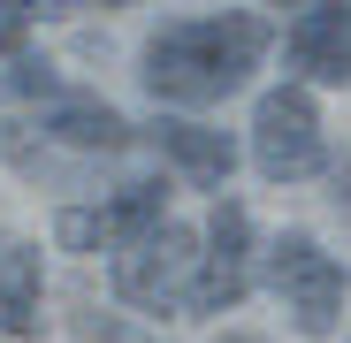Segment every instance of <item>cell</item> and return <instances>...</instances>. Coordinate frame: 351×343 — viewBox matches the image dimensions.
<instances>
[{"mask_svg":"<svg viewBox=\"0 0 351 343\" xmlns=\"http://www.w3.org/2000/svg\"><path fill=\"white\" fill-rule=\"evenodd\" d=\"M267 16H191V23H168L145 38V84L153 99H176V107H214L229 92H245L252 69L267 62Z\"/></svg>","mask_w":351,"mask_h":343,"instance_id":"6da1fadb","label":"cell"},{"mask_svg":"<svg viewBox=\"0 0 351 343\" xmlns=\"http://www.w3.org/2000/svg\"><path fill=\"white\" fill-rule=\"evenodd\" d=\"M199 259H206V237H191L176 221H153L145 237H130L114 252V298L138 305V313H184L191 282H199Z\"/></svg>","mask_w":351,"mask_h":343,"instance_id":"7a4b0ae2","label":"cell"},{"mask_svg":"<svg viewBox=\"0 0 351 343\" xmlns=\"http://www.w3.org/2000/svg\"><path fill=\"white\" fill-rule=\"evenodd\" d=\"M267 282H275L282 313L298 320L306 335H336L343 328V259L321 252L306 229H290V237L267 244Z\"/></svg>","mask_w":351,"mask_h":343,"instance_id":"3957f363","label":"cell"},{"mask_svg":"<svg viewBox=\"0 0 351 343\" xmlns=\"http://www.w3.org/2000/svg\"><path fill=\"white\" fill-rule=\"evenodd\" d=\"M321 160H328V145H321V107H313V92H306V84L267 92V99L252 107V168H260L267 183H306Z\"/></svg>","mask_w":351,"mask_h":343,"instance_id":"277c9868","label":"cell"},{"mask_svg":"<svg viewBox=\"0 0 351 343\" xmlns=\"http://www.w3.org/2000/svg\"><path fill=\"white\" fill-rule=\"evenodd\" d=\"M245 290H252V214L237 199H221L206 214V259H199V282H191L184 320H214V313L237 305Z\"/></svg>","mask_w":351,"mask_h":343,"instance_id":"5b68a950","label":"cell"},{"mask_svg":"<svg viewBox=\"0 0 351 343\" xmlns=\"http://www.w3.org/2000/svg\"><path fill=\"white\" fill-rule=\"evenodd\" d=\"M153 221H168V191L160 183H130V191H114L99 206H69L62 221H53V237H62L69 252H123Z\"/></svg>","mask_w":351,"mask_h":343,"instance_id":"8992f818","label":"cell"},{"mask_svg":"<svg viewBox=\"0 0 351 343\" xmlns=\"http://www.w3.org/2000/svg\"><path fill=\"white\" fill-rule=\"evenodd\" d=\"M290 69L306 84H351V0H321L290 23Z\"/></svg>","mask_w":351,"mask_h":343,"instance_id":"52a82bcc","label":"cell"},{"mask_svg":"<svg viewBox=\"0 0 351 343\" xmlns=\"http://www.w3.org/2000/svg\"><path fill=\"white\" fill-rule=\"evenodd\" d=\"M38 298H46V275L38 252L23 237H0V335H38Z\"/></svg>","mask_w":351,"mask_h":343,"instance_id":"ba28073f","label":"cell"},{"mask_svg":"<svg viewBox=\"0 0 351 343\" xmlns=\"http://www.w3.org/2000/svg\"><path fill=\"white\" fill-rule=\"evenodd\" d=\"M153 145H160L176 168H184L191 183H206V191H221V183H229V168H237V145H229V130H206V123H160Z\"/></svg>","mask_w":351,"mask_h":343,"instance_id":"9c48e42d","label":"cell"},{"mask_svg":"<svg viewBox=\"0 0 351 343\" xmlns=\"http://www.w3.org/2000/svg\"><path fill=\"white\" fill-rule=\"evenodd\" d=\"M46 138H62V145H77V153H114V145L130 138V123H123L107 99H53V107H46Z\"/></svg>","mask_w":351,"mask_h":343,"instance_id":"30bf717a","label":"cell"},{"mask_svg":"<svg viewBox=\"0 0 351 343\" xmlns=\"http://www.w3.org/2000/svg\"><path fill=\"white\" fill-rule=\"evenodd\" d=\"M23 31H31V8H23V0H0V53H16Z\"/></svg>","mask_w":351,"mask_h":343,"instance_id":"8fae6325","label":"cell"},{"mask_svg":"<svg viewBox=\"0 0 351 343\" xmlns=\"http://www.w3.org/2000/svg\"><path fill=\"white\" fill-rule=\"evenodd\" d=\"M23 8H31V16H62L69 0H23Z\"/></svg>","mask_w":351,"mask_h":343,"instance_id":"7c38bea8","label":"cell"},{"mask_svg":"<svg viewBox=\"0 0 351 343\" xmlns=\"http://www.w3.org/2000/svg\"><path fill=\"white\" fill-rule=\"evenodd\" d=\"M107 8H123V0H107Z\"/></svg>","mask_w":351,"mask_h":343,"instance_id":"4fadbf2b","label":"cell"}]
</instances>
